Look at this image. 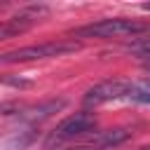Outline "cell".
<instances>
[{"label": "cell", "mask_w": 150, "mask_h": 150, "mask_svg": "<svg viewBox=\"0 0 150 150\" xmlns=\"http://www.w3.org/2000/svg\"><path fill=\"white\" fill-rule=\"evenodd\" d=\"M82 45L77 40H54V42H42V45H28L19 47L12 52L0 54V63H26V61H40V59H54V56H66L80 52Z\"/></svg>", "instance_id": "obj_1"}, {"label": "cell", "mask_w": 150, "mask_h": 150, "mask_svg": "<svg viewBox=\"0 0 150 150\" xmlns=\"http://www.w3.org/2000/svg\"><path fill=\"white\" fill-rule=\"evenodd\" d=\"M150 26L143 23V21H134V19H101L96 23H89V26H82L77 28L73 35L77 38H103V40H110V38H136L141 33H148Z\"/></svg>", "instance_id": "obj_2"}, {"label": "cell", "mask_w": 150, "mask_h": 150, "mask_svg": "<svg viewBox=\"0 0 150 150\" xmlns=\"http://www.w3.org/2000/svg\"><path fill=\"white\" fill-rule=\"evenodd\" d=\"M94 127H96V117L91 112H84V110L75 112L56 124V129L47 138V150H54V145L61 148L63 143H70L75 138H84L87 134H94Z\"/></svg>", "instance_id": "obj_3"}, {"label": "cell", "mask_w": 150, "mask_h": 150, "mask_svg": "<svg viewBox=\"0 0 150 150\" xmlns=\"http://www.w3.org/2000/svg\"><path fill=\"white\" fill-rule=\"evenodd\" d=\"M131 87L134 84L127 80H103V82L94 84L91 89H87L84 105H101V103H108L115 98H124V96H129Z\"/></svg>", "instance_id": "obj_4"}, {"label": "cell", "mask_w": 150, "mask_h": 150, "mask_svg": "<svg viewBox=\"0 0 150 150\" xmlns=\"http://www.w3.org/2000/svg\"><path fill=\"white\" fill-rule=\"evenodd\" d=\"M66 105V98H49V101H42L38 105H30V108H23L19 112V120L21 122H30V124H40L42 120L52 117L54 112H59L61 108Z\"/></svg>", "instance_id": "obj_5"}, {"label": "cell", "mask_w": 150, "mask_h": 150, "mask_svg": "<svg viewBox=\"0 0 150 150\" xmlns=\"http://www.w3.org/2000/svg\"><path fill=\"white\" fill-rule=\"evenodd\" d=\"M35 19H38V14H16L7 21H0V40H9V38L26 33L35 23Z\"/></svg>", "instance_id": "obj_6"}, {"label": "cell", "mask_w": 150, "mask_h": 150, "mask_svg": "<svg viewBox=\"0 0 150 150\" xmlns=\"http://www.w3.org/2000/svg\"><path fill=\"white\" fill-rule=\"evenodd\" d=\"M127 98H131V101H136V103H150V82L134 84Z\"/></svg>", "instance_id": "obj_7"}, {"label": "cell", "mask_w": 150, "mask_h": 150, "mask_svg": "<svg viewBox=\"0 0 150 150\" xmlns=\"http://www.w3.org/2000/svg\"><path fill=\"white\" fill-rule=\"evenodd\" d=\"M141 61H143V66H145V68H150V54H143V56H141Z\"/></svg>", "instance_id": "obj_8"}, {"label": "cell", "mask_w": 150, "mask_h": 150, "mask_svg": "<svg viewBox=\"0 0 150 150\" xmlns=\"http://www.w3.org/2000/svg\"><path fill=\"white\" fill-rule=\"evenodd\" d=\"M143 9H145V12H150V2H145V5H143Z\"/></svg>", "instance_id": "obj_9"}, {"label": "cell", "mask_w": 150, "mask_h": 150, "mask_svg": "<svg viewBox=\"0 0 150 150\" xmlns=\"http://www.w3.org/2000/svg\"><path fill=\"white\" fill-rule=\"evenodd\" d=\"M141 150H150V145H148V148H141Z\"/></svg>", "instance_id": "obj_10"}]
</instances>
